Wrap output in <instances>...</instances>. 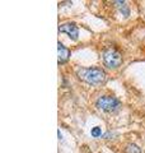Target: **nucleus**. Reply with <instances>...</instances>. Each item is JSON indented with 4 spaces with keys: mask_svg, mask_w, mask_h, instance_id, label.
<instances>
[{
    "mask_svg": "<svg viewBox=\"0 0 145 153\" xmlns=\"http://www.w3.org/2000/svg\"><path fill=\"white\" fill-rule=\"evenodd\" d=\"M59 31L66 33V35L69 36L72 41H76V40H78L79 30H78V27H76L75 23H64V25H60Z\"/></svg>",
    "mask_w": 145,
    "mask_h": 153,
    "instance_id": "obj_4",
    "label": "nucleus"
},
{
    "mask_svg": "<svg viewBox=\"0 0 145 153\" xmlns=\"http://www.w3.org/2000/svg\"><path fill=\"white\" fill-rule=\"evenodd\" d=\"M127 153H141V151H140V148L136 147L135 144H130L127 147Z\"/></svg>",
    "mask_w": 145,
    "mask_h": 153,
    "instance_id": "obj_8",
    "label": "nucleus"
},
{
    "mask_svg": "<svg viewBox=\"0 0 145 153\" xmlns=\"http://www.w3.org/2000/svg\"><path fill=\"white\" fill-rule=\"evenodd\" d=\"M57 135H59V139H61V133H60V130L57 131Z\"/></svg>",
    "mask_w": 145,
    "mask_h": 153,
    "instance_id": "obj_9",
    "label": "nucleus"
},
{
    "mask_svg": "<svg viewBox=\"0 0 145 153\" xmlns=\"http://www.w3.org/2000/svg\"><path fill=\"white\" fill-rule=\"evenodd\" d=\"M113 4H116V5L118 7V9H120V12H121L122 16H125V17L130 16V9H129L127 4L125 1H113Z\"/></svg>",
    "mask_w": 145,
    "mask_h": 153,
    "instance_id": "obj_6",
    "label": "nucleus"
},
{
    "mask_svg": "<svg viewBox=\"0 0 145 153\" xmlns=\"http://www.w3.org/2000/svg\"><path fill=\"white\" fill-rule=\"evenodd\" d=\"M78 76L88 84H101L106 78L104 71L101 68H81L78 70Z\"/></svg>",
    "mask_w": 145,
    "mask_h": 153,
    "instance_id": "obj_1",
    "label": "nucleus"
},
{
    "mask_svg": "<svg viewBox=\"0 0 145 153\" xmlns=\"http://www.w3.org/2000/svg\"><path fill=\"white\" fill-rule=\"evenodd\" d=\"M90 134H92V137H94V138H98V137H101V135H102V129H101L99 126H94V128H92Z\"/></svg>",
    "mask_w": 145,
    "mask_h": 153,
    "instance_id": "obj_7",
    "label": "nucleus"
},
{
    "mask_svg": "<svg viewBox=\"0 0 145 153\" xmlns=\"http://www.w3.org/2000/svg\"><path fill=\"white\" fill-rule=\"evenodd\" d=\"M97 107L102 111L106 112H115L117 111L121 106V102L118 101L116 97H109V96H103V97H99L98 101H97Z\"/></svg>",
    "mask_w": 145,
    "mask_h": 153,
    "instance_id": "obj_2",
    "label": "nucleus"
},
{
    "mask_svg": "<svg viewBox=\"0 0 145 153\" xmlns=\"http://www.w3.org/2000/svg\"><path fill=\"white\" fill-rule=\"evenodd\" d=\"M57 56H59V64H64L66 63L67 60H69L70 57V51L69 49H66V47L59 42L57 44Z\"/></svg>",
    "mask_w": 145,
    "mask_h": 153,
    "instance_id": "obj_5",
    "label": "nucleus"
},
{
    "mask_svg": "<svg viewBox=\"0 0 145 153\" xmlns=\"http://www.w3.org/2000/svg\"><path fill=\"white\" fill-rule=\"evenodd\" d=\"M103 61L108 68H117L122 64V55L116 49H107L103 52Z\"/></svg>",
    "mask_w": 145,
    "mask_h": 153,
    "instance_id": "obj_3",
    "label": "nucleus"
}]
</instances>
